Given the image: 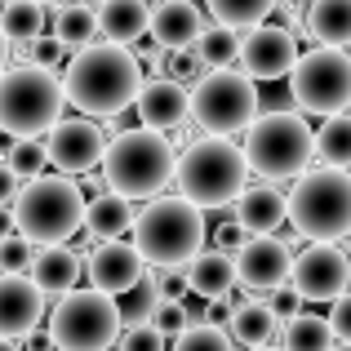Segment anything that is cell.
<instances>
[{
  "label": "cell",
  "instance_id": "cell-14",
  "mask_svg": "<svg viewBox=\"0 0 351 351\" xmlns=\"http://www.w3.org/2000/svg\"><path fill=\"white\" fill-rule=\"evenodd\" d=\"M298 36L289 32V27H258V32L245 36V45H240V67H245V76L254 80V85H263V80H285L293 76V67H298Z\"/></svg>",
  "mask_w": 351,
  "mask_h": 351
},
{
  "label": "cell",
  "instance_id": "cell-34",
  "mask_svg": "<svg viewBox=\"0 0 351 351\" xmlns=\"http://www.w3.org/2000/svg\"><path fill=\"white\" fill-rule=\"evenodd\" d=\"M5 165H9V173H14V178L27 187V182L45 178V165H49V156H45V143H40V138H27V143H14V147H9Z\"/></svg>",
  "mask_w": 351,
  "mask_h": 351
},
{
  "label": "cell",
  "instance_id": "cell-18",
  "mask_svg": "<svg viewBox=\"0 0 351 351\" xmlns=\"http://www.w3.org/2000/svg\"><path fill=\"white\" fill-rule=\"evenodd\" d=\"M152 45L165 53H182L196 49V40L205 36V9L191 5V0H165L152 9Z\"/></svg>",
  "mask_w": 351,
  "mask_h": 351
},
{
  "label": "cell",
  "instance_id": "cell-8",
  "mask_svg": "<svg viewBox=\"0 0 351 351\" xmlns=\"http://www.w3.org/2000/svg\"><path fill=\"white\" fill-rule=\"evenodd\" d=\"M62 80L53 71H40V67H9L0 76V129L14 134L18 143L27 138H49V129L62 120Z\"/></svg>",
  "mask_w": 351,
  "mask_h": 351
},
{
  "label": "cell",
  "instance_id": "cell-17",
  "mask_svg": "<svg viewBox=\"0 0 351 351\" xmlns=\"http://www.w3.org/2000/svg\"><path fill=\"white\" fill-rule=\"evenodd\" d=\"M45 320V293L32 276H0V338L23 343Z\"/></svg>",
  "mask_w": 351,
  "mask_h": 351
},
{
  "label": "cell",
  "instance_id": "cell-4",
  "mask_svg": "<svg viewBox=\"0 0 351 351\" xmlns=\"http://www.w3.org/2000/svg\"><path fill=\"white\" fill-rule=\"evenodd\" d=\"M134 249L147 267L160 271H187L205 254V214L187 205L182 196H160L138 214L134 223Z\"/></svg>",
  "mask_w": 351,
  "mask_h": 351
},
{
  "label": "cell",
  "instance_id": "cell-27",
  "mask_svg": "<svg viewBox=\"0 0 351 351\" xmlns=\"http://www.w3.org/2000/svg\"><path fill=\"white\" fill-rule=\"evenodd\" d=\"M45 18H49V9L36 5V0H9L5 9H0V32H5L9 45H27L32 49L36 40L45 36Z\"/></svg>",
  "mask_w": 351,
  "mask_h": 351
},
{
  "label": "cell",
  "instance_id": "cell-12",
  "mask_svg": "<svg viewBox=\"0 0 351 351\" xmlns=\"http://www.w3.org/2000/svg\"><path fill=\"white\" fill-rule=\"evenodd\" d=\"M351 285V254L338 245H307L302 254H293L289 289L302 302H338Z\"/></svg>",
  "mask_w": 351,
  "mask_h": 351
},
{
  "label": "cell",
  "instance_id": "cell-23",
  "mask_svg": "<svg viewBox=\"0 0 351 351\" xmlns=\"http://www.w3.org/2000/svg\"><path fill=\"white\" fill-rule=\"evenodd\" d=\"M302 27L320 49H343L351 45V0H311Z\"/></svg>",
  "mask_w": 351,
  "mask_h": 351
},
{
  "label": "cell",
  "instance_id": "cell-28",
  "mask_svg": "<svg viewBox=\"0 0 351 351\" xmlns=\"http://www.w3.org/2000/svg\"><path fill=\"white\" fill-rule=\"evenodd\" d=\"M276 325H280V320L267 311V302L254 298L249 307H240L232 316V343H240L245 351H263V347H271Z\"/></svg>",
  "mask_w": 351,
  "mask_h": 351
},
{
  "label": "cell",
  "instance_id": "cell-30",
  "mask_svg": "<svg viewBox=\"0 0 351 351\" xmlns=\"http://www.w3.org/2000/svg\"><path fill=\"white\" fill-rule=\"evenodd\" d=\"M53 36L62 45H80V49L98 45L94 36H103L98 32V5H58L53 9Z\"/></svg>",
  "mask_w": 351,
  "mask_h": 351
},
{
  "label": "cell",
  "instance_id": "cell-29",
  "mask_svg": "<svg viewBox=\"0 0 351 351\" xmlns=\"http://www.w3.org/2000/svg\"><path fill=\"white\" fill-rule=\"evenodd\" d=\"M316 160L320 169H338V173L351 169V116L347 112L316 129Z\"/></svg>",
  "mask_w": 351,
  "mask_h": 351
},
{
  "label": "cell",
  "instance_id": "cell-3",
  "mask_svg": "<svg viewBox=\"0 0 351 351\" xmlns=\"http://www.w3.org/2000/svg\"><path fill=\"white\" fill-rule=\"evenodd\" d=\"M173 187L187 205L205 209H223L236 205L249 187V156L245 147L227 143V138H196L187 152L178 156V173Z\"/></svg>",
  "mask_w": 351,
  "mask_h": 351
},
{
  "label": "cell",
  "instance_id": "cell-46",
  "mask_svg": "<svg viewBox=\"0 0 351 351\" xmlns=\"http://www.w3.org/2000/svg\"><path fill=\"white\" fill-rule=\"evenodd\" d=\"M9 71V40H5V32H0V76Z\"/></svg>",
  "mask_w": 351,
  "mask_h": 351
},
{
  "label": "cell",
  "instance_id": "cell-6",
  "mask_svg": "<svg viewBox=\"0 0 351 351\" xmlns=\"http://www.w3.org/2000/svg\"><path fill=\"white\" fill-rule=\"evenodd\" d=\"M245 156L258 178H271V182L293 178L298 182L307 173V165L316 160V129L302 120V112H289V107L263 112L245 138Z\"/></svg>",
  "mask_w": 351,
  "mask_h": 351
},
{
  "label": "cell",
  "instance_id": "cell-13",
  "mask_svg": "<svg viewBox=\"0 0 351 351\" xmlns=\"http://www.w3.org/2000/svg\"><path fill=\"white\" fill-rule=\"evenodd\" d=\"M45 156L62 178H80L107 156V134L89 116H62L45 138Z\"/></svg>",
  "mask_w": 351,
  "mask_h": 351
},
{
  "label": "cell",
  "instance_id": "cell-7",
  "mask_svg": "<svg viewBox=\"0 0 351 351\" xmlns=\"http://www.w3.org/2000/svg\"><path fill=\"white\" fill-rule=\"evenodd\" d=\"M289 227L311 245H338L343 236H351V173H302L289 191Z\"/></svg>",
  "mask_w": 351,
  "mask_h": 351
},
{
  "label": "cell",
  "instance_id": "cell-21",
  "mask_svg": "<svg viewBox=\"0 0 351 351\" xmlns=\"http://www.w3.org/2000/svg\"><path fill=\"white\" fill-rule=\"evenodd\" d=\"M134 223H138L134 205L112 196V191H103V196H94L85 205V232H89V240H98V245L125 240V232H134Z\"/></svg>",
  "mask_w": 351,
  "mask_h": 351
},
{
  "label": "cell",
  "instance_id": "cell-25",
  "mask_svg": "<svg viewBox=\"0 0 351 351\" xmlns=\"http://www.w3.org/2000/svg\"><path fill=\"white\" fill-rule=\"evenodd\" d=\"M147 27H152V9L143 0H103L98 5V32L112 45H125L129 49Z\"/></svg>",
  "mask_w": 351,
  "mask_h": 351
},
{
  "label": "cell",
  "instance_id": "cell-33",
  "mask_svg": "<svg viewBox=\"0 0 351 351\" xmlns=\"http://www.w3.org/2000/svg\"><path fill=\"white\" fill-rule=\"evenodd\" d=\"M240 36L223 32V27H205V36L196 40V53L205 62V71H232V62H240Z\"/></svg>",
  "mask_w": 351,
  "mask_h": 351
},
{
  "label": "cell",
  "instance_id": "cell-26",
  "mask_svg": "<svg viewBox=\"0 0 351 351\" xmlns=\"http://www.w3.org/2000/svg\"><path fill=\"white\" fill-rule=\"evenodd\" d=\"M209 18H214V27H223V32H258V27H267V18L276 14L271 0H209L205 9Z\"/></svg>",
  "mask_w": 351,
  "mask_h": 351
},
{
  "label": "cell",
  "instance_id": "cell-38",
  "mask_svg": "<svg viewBox=\"0 0 351 351\" xmlns=\"http://www.w3.org/2000/svg\"><path fill=\"white\" fill-rule=\"evenodd\" d=\"M62 62H67V45H62L53 32H45L40 40L32 45V67H40V71H58Z\"/></svg>",
  "mask_w": 351,
  "mask_h": 351
},
{
  "label": "cell",
  "instance_id": "cell-48",
  "mask_svg": "<svg viewBox=\"0 0 351 351\" xmlns=\"http://www.w3.org/2000/svg\"><path fill=\"white\" fill-rule=\"evenodd\" d=\"M263 351H280V347H263Z\"/></svg>",
  "mask_w": 351,
  "mask_h": 351
},
{
  "label": "cell",
  "instance_id": "cell-19",
  "mask_svg": "<svg viewBox=\"0 0 351 351\" xmlns=\"http://www.w3.org/2000/svg\"><path fill=\"white\" fill-rule=\"evenodd\" d=\"M134 107H138L143 129H152V134H169V129H182V120H191V94L169 76L147 80Z\"/></svg>",
  "mask_w": 351,
  "mask_h": 351
},
{
  "label": "cell",
  "instance_id": "cell-2",
  "mask_svg": "<svg viewBox=\"0 0 351 351\" xmlns=\"http://www.w3.org/2000/svg\"><path fill=\"white\" fill-rule=\"evenodd\" d=\"M178 173V156L165 134L152 129H125L107 143L103 156V191H112L120 200H160V191Z\"/></svg>",
  "mask_w": 351,
  "mask_h": 351
},
{
  "label": "cell",
  "instance_id": "cell-45",
  "mask_svg": "<svg viewBox=\"0 0 351 351\" xmlns=\"http://www.w3.org/2000/svg\"><path fill=\"white\" fill-rule=\"evenodd\" d=\"M14 214H5V209H0V245H5V240H14Z\"/></svg>",
  "mask_w": 351,
  "mask_h": 351
},
{
  "label": "cell",
  "instance_id": "cell-10",
  "mask_svg": "<svg viewBox=\"0 0 351 351\" xmlns=\"http://www.w3.org/2000/svg\"><path fill=\"white\" fill-rule=\"evenodd\" d=\"M258 107H263V98L245 71H209L191 89V120H196V129H205V138L249 134Z\"/></svg>",
  "mask_w": 351,
  "mask_h": 351
},
{
  "label": "cell",
  "instance_id": "cell-11",
  "mask_svg": "<svg viewBox=\"0 0 351 351\" xmlns=\"http://www.w3.org/2000/svg\"><path fill=\"white\" fill-rule=\"evenodd\" d=\"M289 94L298 103V112L311 116H343V107H351V53L347 49H307L298 58L289 76Z\"/></svg>",
  "mask_w": 351,
  "mask_h": 351
},
{
  "label": "cell",
  "instance_id": "cell-36",
  "mask_svg": "<svg viewBox=\"0 0 351 351\" xmlns=\"http://www.w3.org/2000/svg\"><path fill=\"white\" fill-rule=\"evenodd\" d=\"M32 267H36V249L23 236L0 245V276H32Z\"/></svg>",
  "mask_w": 351,
  "mask_h": 351
},
{
  "label": "cell",
  "instance_id": "cell-49",
  "mask_svg": "<svg viewBox=\"0 0 351 351\" xmlns=\"http://www.w3.org/2000/svg\"><path fill=\"white\" fill-rule=\"evenodd\" d=\"M334 351H351V347H334Z\"/></svg>",
  "mask_w": 351,
  "mask_h": 351
},
{
  "label": "cell",
  "instance_id": "cell-37",
  "mask_svg": "<svg viewBox=\"0 0 351 351\" xmlns=\"http://www.w3.org/2000/svg\"><path fill=\"white\" fill-rule=\"evenodd\" d=\"M152 329L165 334V338H182L191 329V311L182 307V302H165L160 298V307H156V316H152Z\"/></svg>",
  "mask_w": 351,
  "mask_h": 351
},
{
  "label": "cell",
  "instance_id": "cell-32",
  "mask_svg": "<svg viewBox=\"0 0 351 351\" xmlns=\"http://www.w3.org/2000/svg\"><path fill=\"white\" fill-rule=\"evenodd\" d=\"M156 307H160V280H152V276H147L143 285H134L129 293H120V298H116V311H120V325H125V329L152 325Z\"/></svg>",
  "mask_w": 351,
  "mask_h": 351
},
{
  "label": "cell",
  "instance_id": "cell-47",
  "mask_svg": "<svg viewBox=\"0 0 351 351\" xmlns=\"http://www.w3.org/2000/svg\"><path fill=\"white\" fill-rule=\"evenodd\" d=\"M0 351H23V343H5V338H0Z\"/></svg>",
  "mask_w": 351,
  "mask_h": 351
},
{
  "label": "cell",
  "instance_id": "cell-1",
  "mask_svg": "<svg viewBox=\"0 0 351 351\" xmlns=\"http://www.w3.org/2000/svg\"><path fill=\"white\" fill-rule=\"evenodd\" d=\"M143 67H138L134 49L112 40H98L89 49H76L62 76V94L76 103L85 116H120L125 107L138 103L143 94Z\"/></svg>",
  "mask_w": 351,
  "mask_h": 351
},
{
  "label": "cell",
  "instance_id": "cell-22",
  "mask_svg": "<svg viewBox=\"0 0 351 351\" xmlns=\"http://www.w3.org/2000/svg\"><path fill=\"white\" fill-rule=\"evenodd\" d=\"M80 271H85V263H80L71 249H36V267H32V280L36 289L49 298V293H58V298H67V293H76L80 285Z\"/></svg>",
  "mask_w": 351,
  "mask_h": 351
},
{
  "label": "cell",
  "instance_id": "cell-5",
  "mask_svg": "<svg viewBox=\"0 0 351 351\" xmlns=\"http://www.w3.org/2000/svg\"><path fill=\"white\" fill-rule=\"evenodd\" d=\"M85 191L76 178L62 173H45V178L27 182L14 200V227L27 245H45L58 249L85 227Z\"/></svg>",
  "mask_w": 351,
  "mask_h": 351
},
{
  "label": "cell",
  "instance_id": "cell-43",
  "mask_svg": "<svg viewBox=\"0 0 351 351\" xmlns=\"http://www.w3.org/2000/svg\"><path fill=\"white\" fill-rule=\"evenodd\" d=\"M329 329H334V343L351 347V293L334 302V311H329Z\"/></svg>",
  "mask_w": 351,
  "mask_h": 351
},
{
  "label": "cell",
  "instance_id": "cell-9",
  "mask_svg": "<svg viewBox=\"0 0 351 351\" xmlns=\"http://www.w3.org/2000/svg\"><path fill=\"white\" fill-rule=\"evenodd\" d=\"M125 325L112 293L98 289H76L67 298H58V307L49 311V343L53 351H112L120 343Z\"/></svg>",
  "mask_w": 351,
  "mask_h": 351
},
{
  "label": "cell",
  "instance_id": "cell-39",
  "mask_svg": "<svg viewBox=\"0 0 351 351\" xmlns=\"http://www.w3.org/2000/svg\"><path fill=\"white\" fill-rule=\"evenodd\" d=\"M209 71H205V62H200V53L196 49H182V53H169V80H178L182 89H187V80H205Z\"/></svg>",
  "mask_w": 351,
  "mask_h": 351
},
{
  "label": "cell",
  "instance_id": "cell-35",
  "mask_svg": "<svg viewBox=\"0 0 351 351\" xmlns=\"http://www.w3.org/2000/svg\"><path fill=\"white\" fill-rule=\"evenodd\" d=\"M173 351H236L232 334L214 325H191L182 338H173Z\"/></svg>",
  "mask_w": 351,
  "mask_h": 351
},
{
  "label": "cell",
  "instance_id": "cell-41",
  "mask_svg": "<svg viewBox=\"0 0 351 351\" xmlns=\"http://www.w3.org/2000/svg\"><path fill=\"white\" fill-rule=\"evenodd\" d=\"M245 245H249V236H245V227H240L236 218H227V223H218V227H214V249H218V254L236 258Z\"/></svg>",
  "mask_w": 351,
  "mask_h": 351
},
{
  "label": "cell",
  "instance_id": "cell-20",
  "mask_svg": "<svg viewBox=\"0 0 351 351\" xmlns=\"http://www.w3.org/2000/svg\"><path fill=\"white\" fill-rule=\"evenodd\" d=\"M236 223L245 227L249 240H267L280 232V223H289V196L276 182H254L245 187V196L236 200Z\"/></svg>",
  "mask_w": 351,
  "mask_h": 351
},
{
  "label": "cell",
  "instance_id": "cell-24",
  "mask_svg": "<svg viewBox=\"0 0 351 351\" xmlns=\"http://www.w3.org/2000/svg\"><path fill=\"white\" fill-rule=\"evenodd\" d=\"M187 289L205 302H223L227 293L236 289V258L218 254V249H205V254L187 267Z\"/></svg>",
  "mask_w": 351,
  "mask_h": 351
},
{
  "label": "cell",
  "instance_id": "cell-42",
  "mask_svg": "<svg viewBox=\"0 0 351 351\" xmlns=\"http://www.w3.org/2000/svg\"><path fill=\"white\" fill-rule=\"evenodd\" d=\"M263 302H267V311H271L276 320H285V325L302 316V311H298V302H302V298H298V293L289 289V285H280V289H276V293H267Z\"/></svg>",
  "mask_w": 351,
  "mask_h": 351
},
{
  "label": "cell",
  "instance_id": "cell-44",
  "mask_svg": "<svg viewBox=\"0 0 351 351\" xmlns=\"http://www.w3.org/2000/svg\"><path fill=\"white\" fill-rule=\"evenodd\" d=\"M18 191H23V182L9 173V165L0 160V209H14V200H18Z\"/></svg>",
  "mask_w": 351,
  "mask_h": 351
},
{
  "label": "cell",
  "instance_id": "cell-40",
  "mask_svg": "<svg viewBox=\"0 0 351 351\" xmlns=\"http://www.w3.org/2000/svg\"><path fill=\"white\" fill-rule=\"evenodd\" d=\"M165 343H169V338L156 334L152 325H138V329H125L116 347H120V351H165Z\"/></svg>",
  "mask_w": 351,
  "mask_h": 351
},
{
  "label": "cell",
  "instance_id": "cell-16",
  "mask_svg": "<svg viewBox=\"0 0 351 351\" xmlns=\"http://www.w3.org/2000/svg\"><path fill=\"white\" fill-rule=\"evenodd\" d=\"M143 271H147V263H143V254L134 249V240H116V245H94V254H89V263H85L89 289L112 293V298L129 293L134 285H143V280H147Z\"/></svg>",
  "mask_w": 351,
  "mask_h": 351
},
{
  "label": "cell",
  "instance_id": "cell-31",
  "mask_svg": "<svg viewBox=\"0 0 351 351\" xmlns=\"http://www.w3.org/2000/svg\"><path fill=\"white\" fill-rule=\"evenodd\" d=\"M280 351H334V329H329L325 316L302 311L298 320H289V325H285Z\"/></svg>",
  "mask_w": 351,
  "mask_h": 351
},
{
  "label": "cell",
  "instance_id": "cell-15",
  "mask_svg": "<svg viewBox=\"0 0 351 351\" xmlns=\"http://www.w3.org/2000/svg\"><path fill=\"white\" fill-rule=\"evenodd\" d=\"M293 271V245L280 236L249 240L236 254V285L249 293H276Z\"/></svg>",
  "mask_w": 351,
  "mask_h": 351
}]
</instances>
